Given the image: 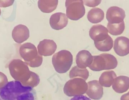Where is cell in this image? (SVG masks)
<instances>
[{
    "label": "cell",
    "instance_id": "6da1fadb",
    "mask_svg": "<svg viewBox=\"0 0 129 100\" xmlns=\"http://www.w3.org/2000/svg\"><path fill=\"white\" fill-rule=\"evenodd\" d=\"M8 69L11 76L23 86L33 88L38 85L40 79L38 75L30 71L28 65L19 59H14L10 63Z\"/></svg>",
    "mask_w": 129,
    "mask_h": 100
},
{
    "label": "cell",
    "instance_id": "7a4b0ae2",
    "mask_svg": "<svg viewBox=\"0 0 129 100\" xmlns=\"http://www.w3.org/2000/svg\"><path fill=\"white\" fill-rule=\"evenodd\" d=\"M2 100H36V93L32 88L23 86L20 82H9L0 89Z\"/></svg>",
    "mask_w": 129,
    "mask_h": 100
},
{
    "label": "cell",
    "instance_id": "3957f363",
    "mask_svg": "<svg viewBox=\"0 0 129 100\" xmlns=\"http://www.w3.org/2000/svg\"><path fill=\"white\" fill-rule=\"evenodd\" d=\"M19 54L25 63L30 67H39L42 64L43 57L39 54L35 46L31 43L22 44L20 47Z\"/></svg>",
    "mask_w": 129,
    "mask_h": 100
},
{
    "label": "cell",
    "instance_id": "277c9868",
    "mask_svg": "<svg viewBox=\"0 0 129 100\" xmlns=\"http://www.w3.org/2000/svg\"><path fill=\"white\" fill-rule=\"evenodd\" d=\"M117 60L114 56L105 53L93 56L92 63L88 67L92 71H101L113 69L117 67Z\"/></svg>",
    "mask_w": 129,
    "mask_h": 100
},
{
    "label": "cell",
    "instance_id": "5b68a950",
    "mask_svg": "<svg viewBox=\"0 0 129 100\" xmlns=\"http://www.w3.org/2000/svg\"><path fill=\"white\" fill-rule=\"evenodd\" d=\"M72 54L67 50H62L54 54L52 64L55 70L59 73H64L69 70L73 64Z\"/></svg>",
    "mask_w": 129,
    "mask_h": 100
},
{
    "label": "cell",
    "instance_id": "8992f818",
    "mask_svg": "<svg viewBox=\"0 0 129 100\" xmlns=\"http://www.w3.org/2000/svg\"><path fill=\"white\" fill-rule=\"evenodd\" d=\"M87 90L88 85L86 81L80 78H75L66 82L63 91L68 96L75 97L83 95L86 93Z\"/></svg>",
    "mask_w": 129,
    "mask_h": 100
},
{
    "label": "cell",
    "instance_id": "52a82bcc",
    "mask_svg": "<svg viewBox=\"0 0 129 100\" xmlns=\"http://www.w3.org/2000/svg\"><path fill=\"white\" fill-rule=\"evenodd\" d=\"M82 0H67L65 2L66 15L73 20H77L85 15V9Z\"/></svg>",
    "mask_w": 129,
    "mask_h": 100
},
{
    "label": "cell",
    "instance_id": "ba28073f",
    "mask_svg": "<svg viewBox=\"0 0 129 100\" xmlns=\"http://www.w3.org/2000/svg\"><path fill=\"white\" fill-rule=\"evenodd\" d=\"M125 16L124 10L116 6L110 7L106 14L107 20L111 24H118L124 21Z\"/></svg>",
    "mask_w": 129,
    "mask_h": 100
},
{
    "label": "cell",
    "instance_id": "9c48e42d",
    "mask_svg": "<svg viewBox=\"0 0 129 100\" xmlns=\"http://www.w3.org/2000/svg\"><path fill=\"white\" fill-rule=\"evenodd\" d=\"M89 35L94 42L103 41L110 36L107 28L101 25L93 26L89 30Z\"/></svg>",
    "mask_w": 129,
    "mask_h": 100
},
{
    "label": "cell",
    "instance_id": "30bf717a",
    "mask_svg": "<svg viewBox=\"0 0 129 100\" xmlns=\"http://www.w3.org/2000/svg\"><path fill=\"white\" fill-rule=\"evenodd\" d=\"M88 90L86 94L92 99H101L104 94L103 88L97 80L90 81L87 83Z\"/></svg>",
    "mask_w": 129,
    "mask_h": 100
},
{
    "label": "cell",
    "instance_id": "8fae6325",
    "mask_svg": "<svg viewBox=\"0 0 129 100\" xmlns=\"http://www.w3.org/2000/svg\"><path fill=\"white\" fill-rule=\"evenodd\" d=\"M57 48L56 44L53 40L45 39L39 42L38 46L39 55L45 57L50 56L54 54Z\"/></svg>",
    "mask_w": 129,
    "mask_h": 100
},
{
    "label": "cell",
    "instance_id": "7c38bea8",
    "mask_svg": "<svg viewBox=\"0 0 129 100\" xmlns=\"http://www.w3.org/2000/svg\"><path fill=\"white\" fill-rule=\"evenodd\" d=\"M68 18L65 14L57 13L51 15L50 20V24L52 29L59 30L65 28L68 23Z\"/></svg>",
    "mask_w": 129,
    "mask_h": 100
},
{
    "label": "cell",
    "instance_id": "4fadbf2b",
    "mask_svg": "<svg viewBox=\"0 0 129 100\" xmlns=\"http://www.w3.org/2000/svg\"><path fill=\"white\" fill-rule=\"evenodd\" d=\"M114 50L115 53L120 57L129 54V39L125 37L117 38L114 41Z\"/></svg>",
    "mask_w": 129,
    "mask_h": 100
},
{
    "label": "cell",
    "instance_id": "5bb4252c",
    "mask_svg": "<svg viewBox=\"0 0 129 100\" xmlns=\"http://www.w3.org/2000/svg\"><path fill=\"white\" fill-rule=\"evenodd\" d=\"M14 40L17 43H21L27 40L29 37V31L27 26L19 25L14 27L12 32Z\"/></svg>",
    "mask_w": 129,
    "mask_h": 100
},
{
    "label": "cell",
    "instance_id": "9a60e30c",
    "mask_svg": "<svg viewBox=\"0 0 129 100\" xmlns=\"http://www.w3.org/2000/svg\"><path fill=\"white\" fill-rule=\"evenodd\" d=\"M93 56L86 50L79 52L76 57V63L77 66L80 69H86L91 64Z\"/></svg>",
    "mask_w": 129,
    "mask_h": 100
},
{
    "label": "cell",
    "instance_id": "2e32d148",
    "mask_svg": "<svg viewBox=\"0 0 129 100\" xmlns=\"http://www.w3.org/2000/svg\"><path fill=\"white\" fill-rule=\"evenodd\" d=\"M112 88L118 93H123L129 89V78L124 76L116 77L113 83Z\"/></svg>",
    "mask_w": 129,
    "mask_h": 100
},
{
    "label": "cell",
    "instance_id": "e0dca14e",
    "mask_svg": "<svg viewBox=\"0 0 129 100\" xmlns=\"http://www.w3.org/2000/svg\"><path fill=\"white\" fill-rule=\"evenodd\" d=\"M58 4L57 0H39L38 6L42 12L49 13L56 10Z\"/></svg>",
    "mask_w": 129,
    "mask_h": 100
},
{
    "label": "cell",
    "instance_id": "ac0fdd59",
    "mask_svg": "<svg viewBox=\"0 0 129 100\" xmlns=\"http://www.w3.org/2000/svg\"><path fill=\"white\" fill-rule=\"evenodd\" d=\"M116 77V74L114 71H106L101 75L99 82L103 87H110L113 85L114 81Z\"/></svg>",
    "mask_w": 129,
    "mask_h": 100
},
{
    "label": "cell",
    "instance_id": "d6986e66",
    "mask_svg": "<svg viewBox=\"0 0 129 100\" xmlns=\"http://www.w3.org/2000/svg\"><path fill=\"white\" fill-rule=\"evenodd\" d=\"M104 18V13L101 9L95 8L91 9L88 13L87 18L89 22L94 24L101 22Z\"/></svg>",
    "mask_w": 129,
    "mask_h": 100
},
{
    "label": "cell",
    "instance_id": "ffe728a7",
    "mask_svg": "<svg viewBox=\"0 0 129 100\" xmlns=\"http://www.w3.org/2000/svg\"><path fill=\"white\" fill-rule=\"evenodd\" d=\"M69 76L71 79L80 78L86 81L89 76V73L86 69H80L75 66L70 71Z\"/></svg>",
    "mask_w": 129,
    "mask_h": 100
},
{
    "label": "cell",
    "instance_id": "44dd1931",
    "mask_svg": "<svg viewBox=\"0 0 129 100\" xmlns=\"http://www.w3.org/2000/svg\"><path fill=\"white\" fill-rule=\"evenodd\" d=\"M125 29L124 21L118 24H111L108 23L107 29L109 33L113 35H120L122 34Z\"/></svg>",
    "mask_w": 129,
    "mask_h": 100
},
{
    "label": "cell",
    "instance_id": "7402d4cb",
    "mask_svg": "<svg viewBox=\"0 0 129 100\" xmlns=\"http://www.w3.org/2000/svg\"><path fill=\"white\" fill-rule=\"evenodd\" d=\"M95 46L99 51L102 52H108L113 47V41L112 38L109 36L106 40L100 42H94Z\"/></svg>",
    "mask_w": 129,
    "mask_h": 100
},
{
    "label": "cell",
    "instance_id": "603a6c76",
    "mask_svg": "<svg viewBox=\"0 0 129 100\" xmlns=\"http://www.w3.org/2000/svg\"><path fill=\"white\" fill-rule=\"evenodd\" d=\"M83 1L85 5L90 7H94L98 6L101 2V1L98 0H84Z\"/></svg>",
    "mask_w": 129,
    "mask_h": 100
},
{
    "label": "cell",
    "instance_id": "cb8c5ba5",
    "mask_svg": "<svg viewBox=\"0 0 129 100\" xmlns=\"http://www.w3.org/2000/svg\"><path fill=\"white\" fill-rule=\"evenodd\" d=\"M8 82L7 76L3 73L0 72V89L6 86Z\"/></svg>",
    "mask_w": 129,
    "mask_h": 100
},
{
    "label": "cell",
    "instance_id": "d4e9b609",
    "mask_svg": "<svg viewBox=\"0 0 129 100\" xmlns=\"http://www.w3.org/2000/svg\"><path fill=\"white\" fill-rule=\"evenodd\" d=\"M14 1H0V7H7L12 5Z\"/></svg>",
    "mask_w": 129,
    "mask_h": 100
},
{
    "label": "cell",
    "instance_id": "484cf974",
    "mask_svg": "<svg viewBox=\"0 0 129 100\" xmlns=\"http://www.w3.org/2000/svg\"><path fill=\"white\" fill-rule=\"evenodd\" d=\"M70 100H91L89 98L85 96L81 95V96H76L74 97Z\"/></svg>",
    "mask_w": 129,
    "mask_h": 100
},
{
    "label": "cell",
    "instance_id": "4316f807",
    "mask_svg": "<svg viewBox=\"0 0 129 100\" xmlns=\"http://www.w3.org/2000/svg\"><path fill=\"white\" fill-rule=\"evenodd\" d=\"M120 100H129V95L128 93L122 95L120 98Z\"/></svg>",
    "mask_w": 129,
    "mask_h": 100
},
{
    "label": "cell",
    "instance_id": "83f0119b",
    "mask_svg": "<svg viewBox=\"0 0 129 100\" xmlns=\"http://www.w3.org/2000/svg\"><path fill=\"white\" fill-rule=\"evenodd\" d=\"M1 9H0V16H1Z\"/></svg>",
    "mask_w": 129,
    "mask_h": 100
},
{
    "label": "cell",
    "instance_id": "f1b7e54d",
    "mask_svg": "<svg viewBox=\"0 0 129 100\" xmlns=\"http://www.w3.org/2000/svg\"><path fill=\"white\" fill-rule=\"evenodd\" d=\"M0 100H2L1 99V97H0Z\"/></svg>",
    "mask_w": 129,
    "mask_h": 100
},
{
    "label": "cell",
    "instance_id": "f546056e",
    "mask_svg": "<svg viewBox=\"0 0 129 100\" xmlns=\"http://www.w3.org/2000/svg\"><path fill=\"white\" fill-rule=\"evenodd\" d=\"M128 94H129V91L128 92Z\"/></svg>",
    "mask_w": 129,
    "mask_h": 100
}]
</instances>
